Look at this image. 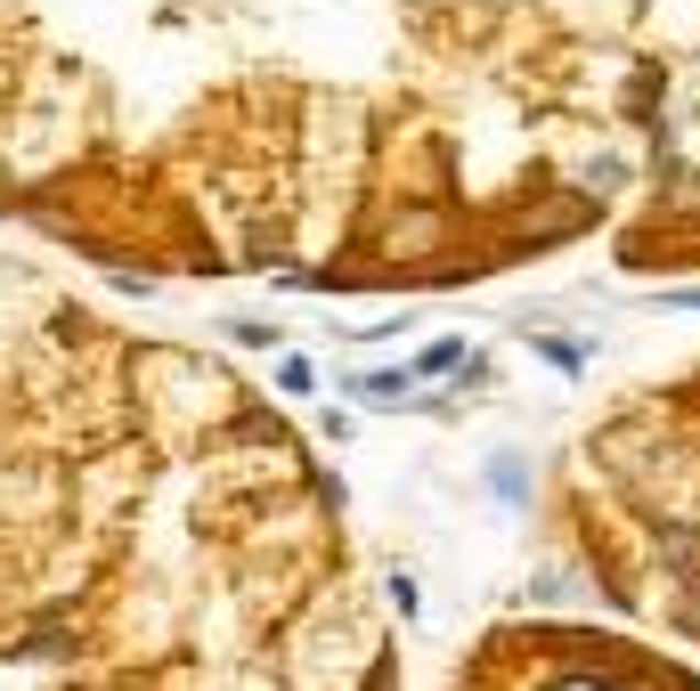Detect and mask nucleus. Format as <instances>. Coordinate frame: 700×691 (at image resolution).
Listing matches in <instances>:
<instances>
[{
    "instance_id": "nucleus-2",
    "label": "nucleus",
    "mask_w": 700,
    "mask_h": 691,
    "mask_svg": "<svg viewBox=\"0 0 700 691\" xmlns=\"http://www.w3.org/2000/svg\"><path fill=\"white\" fill-rule=\"evenodd\" d=\"M457 359H464V342H431L424 359H416V374H440V366H457Z\"/></svg>"
},
{
    "instance_id": "nucleus-3",
    "label": "nucleus",
    "mask_w": 700,
    "mask_h": 691,
    "mask_svg": "<svg viewBox=\"0 0 700 691\" xmlns=\"http://www.w3.org/2000/svg\"><path fill=\"white\" fill-rule=\"evenodd\" d=\"M277 383H285V391H294V399H302V391H310V383H318V374H310V366H302V359H285V366H277Z\"/></svg>"
},
{
    "instance_id": "nucleus-1",
    "label": "nucleus",
    "mask_w": 700,
    "mask_h": 691,
    "mask_svg": "<svg viewBox=\"0 0 700 691\" xmlns=\"http://www.w3.org/2000/svg\"><path fill=\"white\" fill-rule=\"evenodd\" d=\"M407 383H416V366H400V374H350V399H407Z\"/></svg>"
}]
</instances>
